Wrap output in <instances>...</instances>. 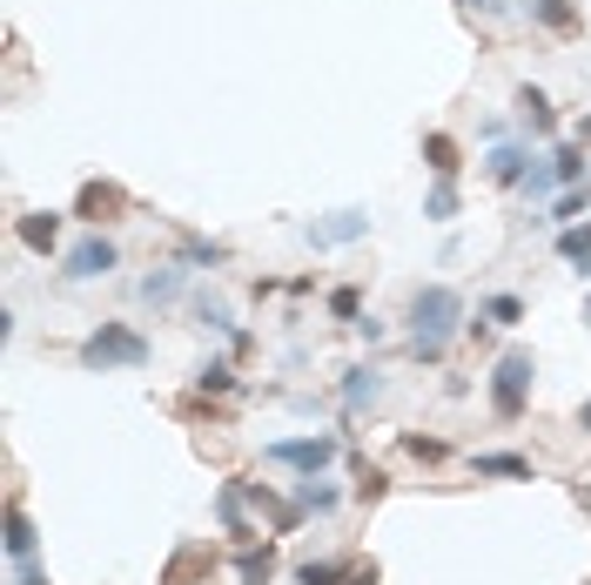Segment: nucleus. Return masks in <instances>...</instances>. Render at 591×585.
<instances>
[{
	"mask_svg": "<svg viewBox=\"0 0 591 585\" xmlns=\"http://www.w3.org/2000/svg\"><path fill=\"white\" fill-rule=\"evenodd\" d=\"M404 324H410V350H417V364H438L444 357V343L464 330V296L451 283H423L404 309Z\"/></svg>",
	"mask_w": 591,
	"mask_h": 585,
	"instance_id": "obj_1",
	"label": "nucleus"
},
{
	"mask_svg": "<svg viewBox=\"0 0 591 585\" xmlns=\"http://www.w3.org/2000/svg\"><path fill=\"white\" fill-rule=\"evenodd\" d=\"M531 383H538V357H531L525 343H510L504 357L491 364V411H497V424H518L525 417Z\"/></svg>",
	"mask_w": 591,
	"mask_h": 585,
	"instance_id": "obj_2",
	"label": "nucleus"
},
{
	"mask_svg": "<svg viewBox=\"0 0 591 585\" xmlns=\"http://www.w3.org/2000/svg\"><path fill=\"white\" fill-rule=\"evenodd\" d=\"M148 364V337L135 324H101L82 343V370H141Z\"/></svg>",
	"mask_w": 591,
	"mask_h": 585,
	"instance_id": "obj_3",
	"label": "nucleus"
},
{
	"mask_svg": "<svg viewBox=\"0 0 591 585\" xmlns=\"http://www.w3.org/2000/svg\"><path fill=\"white\" fill-rule=\"evenodd\" d=\"M262 458H269V464H290V472H303V478H317V472H330V464L343 458V444H336V431H309V438H275V444H262Z\"/></svg>",
	"mask_w": 591,
	"mask_h": 585,
	"instance_id": "obj_4",
	"label": "nucleus"
},
{
	"mask_svg": "<svg viewBox=\"0 0 591 585\" xmlns=\"http://www.w3.org/2000/svg\"><path fill=\"white\" fill-rule=\"evenodd\" d=\"M74 216H82L88 229L122 222V216H128V188H122V182H108V175H88L82 195H74Z\"/></svg>",
	"mask_w": 591,
	"mask_h": 585,
	"instance_id": "obj_5",
	"label": "nucleus"
},
{
	"mask_svg": "<svg viewBox=\"0 0 591 585\" xmlns=\"http://www.w3.org/2000/svg\"><path fill=\"white\" fill-rule=\"evenodd\" d=\"M61 263H67V277H74V283H95V277H108V269L122 263V249H114V243L101 236V229H88V236L74 243V249H67Z\"/></svg>",
	"mask_w": 591,
	"mask_h": 585,
	"instance_id": "obj_6",
	"label": "nucleus"
},
{
	"mask_svg": "<svg viewBox=\"0 0 591 585\" xmlns=\"http://www.w3.org/2000/svg\"><path fill=\"white\" fill-rule=\"evenodd\" d=\"M364 236H370V216L364 209H336V216L309 222V243H317V249H343V243H364Z\"/></svg>",
	"mask_w": 591,
	"mask_h": 585,
	"instance_id": "obj_7",
	"label": "nucleus"
},
{
	"mask_svg": "<svg viewBox=\"0 0 591 585\" xmlns=\"http://www.w3.org/2000/svg\"><path fill=\"white\" fill-rule=\"evenodd\" d=\"M531 162H538V155H531L525 142H491V155H484V175H491L497 188H518V182L531 175Z\"/></svg>",
	"mask_w": 591,
	"mask_h": 585,
	"instance_id": "obj_8",
	"label": "nucleus"
},
{
	"mask_svg": "<svg viewBox=\"0 0 591 585\" xmlns=\"http://www.w3.org/2000/svg\"><path fill=\"white\" fill-rule=\"evenodd\" d=\"M14 236H21V249H34V256H54V249H61V216L34 209V216L14 222Z\"/></svg>",
	"mask_w": 591,
	"mask_h": 585,
	"instance_id": "obj_9",
	"label": "nucleus"
},
{
	"mask_svg": "<svg viewBox=\"0 0 591 585\" xmlns=\"http://www.w3.org/2000/svg\"><path fill=\"white\" fill-rule=\"evenodd\" d=\"M518 122H525V135H558V108H551V95L544 88H518Z\"/></svg>",
	"mask_w": 591,
	"mask_h": 585,
	"instance_id": "obj_10",
	"label": "nucleus"
},
{
	"mask_svg": "<svg viewBox=\"0 0 591 585\" xmlns=\"http://www.w3.org/2000/svg\"><path fill=\"white\" fill-rule=\"evenodd\" d=\"M377 398H383V370H377V364L343 370V411H370Z\"/></svg>",
	"mask_w": 591,
	"mask_h": 585,
	"instance_id": "obj_11",
	"label": "nucleus"
},
{
	"mask_svg": "<svg viewBox=\"0 0 591 585\" xmlns=\"http://www.w3.org/2000/svg\"><path fill=\"white\" fill-rule=\"evenodd\" d=\"M209 572H216V552H209V545H188V552H175V565L162 572V585H195Z\"/></svg>",
	"mask_w": 591,
	"mask_h": 585,
	"instance_id": "obj_12",
	"label": "nucleus"
},
{
	"mask_svg": "<svg viewBox=\"0 0 591 585\" xmlns=\"http://www.w3.org/2000/svg\"><path fill=\"white\" fill-rule=\"evenodd\" d=\"M34 545H41V538H34V519H27V504L14 498V504H8V559L27 565V559H34Z\"/></svg>",
	"mask_w": 591,
	"mask_h": 585,
	"instance_id": "obj_13",
	"label": "nucleus"
},
{
	"mask_svg": "<svg viewBox=\"0 0 591 585\" xmlns=\"http://www.w3.org/2000/svg\"><path fill=\"white\" fill-rule=\"evenodd\" d=\"M551 169H558V182H565V188L591 182V162H584V142H578V135H571V142H558V148H551Z\"/></svg>",
	"mask_w": 591,
	"mask_h": 585,
	"instance_id": "obj_14",
	"label": "nucleus"
},
{
	"mask_svg": "<svg viewBox=\"0 0 591 585\" xmlns=\"http://www.w3.org/2000/svg\"><path fill=\"white\" fill-rule=\"evenodd\" d=\"M243 498H249L243 485H222V491H216V519H222V532H229V538H256V532H249V519H243Z\"/></svg>",
	"mask_w": 591,
	"mask_h": 585,
	"instance_id": "obj_15",
	"label": "nucleus"
},
{
	"mask_svg": "<svg viewBox=\"0 0 591 585\" xmlns=\"http://www.w3.org/2000/svg\"><path fill=\"white\" fill-rule=\"evenodd\" d=\"M531 21L544 34H578V0H531Z\"/></svg>",
	"mask_w": 591,
	"mask_h": 585,
	"instance_id": "obj_16",
	"label": "nucleus"
},
{
	"mask_svg": "<svg viewBox=\"0 0 591 585\" xmlns=\"http://www.w3.org/2000/svg\"><path fill=\"white\" fill-rule=\"evenodd\" d=\"M235 578H243V585H269V578H275V545H269V538L249 545V552L235 559Z\"/></svg>",
	"mask_w": 591,
	"mask_h": 585,
	"instance_id": "obj_17",
	"label": "nucleus"
},
{
	"mask_svg": "<svg viewBox=\"0 0 591 585\" xmlns=\"http://www.w3.org/2000/svg\"><path fill=\"white\" fill-rule=\"evenodd\" d=\"M558 256L578 269V277H591V222H571V229H558Z\"/></svg>",
	"mask_w": 591,
	"mask_h": 585,
	"instance_id": "obj_18",
	"label": "nucleus"
},
{
	"mask_svg": "<svg viewBox=\"0 0 591 585\" xmlns=\"http://www.w3.org/2000/svg\"><path fill=\"white\" fill-rule=\"evenodd\" d=\"M478 478H525L531 485L538 472H531V458H518V451H484L478 458Z\"/></svg>",
	"mask_w": 591,
	"mask_h": 585,
	"instance_id": "obj_19",
	"label": "nucleus"
},
{
	"mask_svg": "<svg viewBox=\"0 0 591 585\" xmlns=\"http://www.w3.org/2000/svg\"><path fill=\"white\" fill-rule=\"evenodd\" d=\"M182 283H188V263H175V269H155V277H141V296L162 309V303H175L182 296Z\"/></svg>",
	"mask_w": 591,
	"mask_h": 585,
	"instance_id": "obj_20",
	"label": "nucleus"
},
{
	"mask_svg": "<svg viewBox=\"0 0 591 585\" xmlns=\"http://www.w3.org/2000/svg\"><path fill=\"white\" fill-rule=\"evenodd\" d=\"M423 162H430V175H457L464 169V148L451 135H423Z\"/></svg>",
	"mask_w": 591,
	"mask_h": 585,
	"instance_id": "obj_21",
	"label": "nucleus"
},
{
	"mask_svg": "<svg viewBox=\"0 0 591 585\" xmlns=\"http://www.w3.org/2000/svg\"><path fill=\"white\" fill-rule=\"evenodd\" d=\"M457 209H464V203H457V175H438V188L423 195V216H430V222H457Z\"/></svg>",
	"mask_w": 591,
	"mask_h": 585,
	"instance_id": "obj_22",
	"label": "nucleus"
},
{
	"mask_svg": "<svg viewBox=\"0 0 591 585\" xmlns=\"http://www.w3.org/2000/svg\"><path fill=\"white\" fill-rule=\"evenodd\" d=\"M584 209H591V182H584V188H558V195H551V216H544V222L571 229V222H578Z\"/></svg>",
	"mask_w": 591,
	"mask_h": 585,
	"instance_id": "obj_23",
	"label": "nucleus"
},
{
	"mask_svg": "<svg viewBox=\"0 0 591 585\" xmlns=\"http://www.w3.org/2000/svg\"><path fill=\"white\" fill-rule=\"evenodd\" d=\"M182 263H188V269H222V263H229V249H222V243H209V236H182Z\"/></svg>",
	"mask_w": 591,
	"mask_h": 585,
	"instance_id": "obj_24",
	"label": "nucleus"
},
{
	"mask_svg": "<svg viewBox=\"0 0 591 585\" xmlns=\"http://www.w3.org/2000/svg\"><path fill=\"white\" fill-rule=\"evenodd\" d=\"M195 324H209V330H235V317H229V296H216V290H195Z\"/></svg>",
	"mask_w": 591,
	"mask_h": 585,
	"instance_id": "obj_25",
	"label": "nucleus"
},
{
	"mask_svg": "<svg viewBox=\"0 0 591 585\" xmlns=\"http://www.w3.org/2000/svg\"><path fill=\"white\" fill-rule=\"evenodd\" d=\"M296 504L323 519V512H336V485H323V472H317V478H303V485H296Z\"/></svg>",
	"mask_w": 591,
	"mask_h": 585,
	"instance_id": "obj_26",
	"label": "nucleus"
},
{
	"mask_svg": "<svg viewBox=\"0 0 591 585\" xmlns=\"http://www.w3.org/2000/svg\"><path fill=\"white\" fill-rule=\"evenodd\" d=\"M518 188L531 195V203H544V195H558L565 182H558V169H551V155H538V162H531V175H525Z\"/></svg>",
	"mask_w": 591,
	"mask_h": 585,
	"instance_id": "obj_27",
	"label": "nucleus"
},
{
	"mask_svg": "<svg viewBox=\"0 0 591 585\" xmlns=\"http://www.w3.org/2000/svg\"><path fill=\"white\" fill-rule=\"evenodd\" d=\"M330 317H336V324H364V290H357V283H336V290H330Z\"/></svg>",
	"mask_w": 591,
	"mask_h": 585,
	"instance_id": "obj_28",
	"label": "nucleus"
},
{
	"mask_svg": "<svg viewBox=\"0 0 591 585\" xmlns=\"http://www.w3.org/2000/svg\"><path fill=\"white\" fill-rule=\"evenodd\" d=\"M478 317H491L497 330H510V324H525V296H510V290H504V296H484Z\"/></svg>",
	"mask_w": 591,
	"mask_h": 585,
	"instance_id": "obj_29",
	"label": "nucleus"
},
{
	"mask_svg": "<svg viewBox=\"0 0 591 585\" xmlns=\"http://www.w3.org/2000/svg\"><path fill=\"white\" fill-rule=\"evenodd\" d=\"M195 383H202V398H229V390H235V370H229L222 357H209L202 370H195Z\"/></svg>",
	"mask_w": 591,
	"mask_h": 585,
	"instance_id": "obj_30",
	"label": "nucleus"
},
{
	"mask_svg": "<svg viewBox=\"0 0 591 585\" xmlns=\"http://www.w3.org/2000/svg\"><path fill=\"white\" fill-rule=\"evenodd\" d=\"M383 491H390V472H377V464H364V458H357V498H364V504H377Z\"/></svg>",
	"mask_w": 591,
	"mask_h": 585,
	"instance_id": "obj_31",
	"label": "nucleus"
},
{
	"mask_svg": "<svg viewBox=\"0 0 591 585\" xmlns=\"http://www.w3.org/2000/svg\"><path fill=\"white\" fill-rule=\"evenodd\" d=\"M343 578H349V572H343V565H330V559H323V565H317V559L296 565V585H343Z\"/></svg>",
	"mask_w": 591,
	"mask_h": 585,
	"instance_id": "obj_32",
	"label": "nucleus"
},
{
	"mask_svg": "<svg viewBox=\"0 0 591 585\" xmlns=\"http://www.w3.org/2000/svg\"><path fill=\"white\" fill-rule=\"evenodd\" d=\"M397 444H404V451H410V458H423V464H438V458H444V451H451V444H444V438H417V431H404V438H397Z\"/></svg>",
	"mask_w": 591,
	"mask_h": 585,
	"instance_id": "obj_33",
	"label": "nucleus"
},
{
	"mask_svg": "<svg viewBox=\"0 0 591 585\" xmlns=\"http://www.w3.org/2000/svg\"><path fill=\"white\" fill-rule=\"evenodd\" d=\"M14 585H54V578H48V572H34V559H27V565H14Z\"/></svg>",
	"mask_w": 591,
	"mask_h": 585,
	"instance_id": "obj_34",
	"label": "nucleus"
},
{
	"mask_svg": "<svg viewBox=\"0 0 591 585\" xmlns=\"http://www.w3.org/2000/svg\"><path fill=\"white\" fill-rule=\"evenodd\" d=\"M464 8H470V14H484V21H491V14H504V0H464Z\"/></svg>",
	"mask_w": 591,
	"mask_h": 585,
	"instance_id": "obj_35",
	"label": "nucleus"
},
{
	"mask_svg": "<svg viewBox=\"0 0 591 585\" xmlns=\"http://www.w3.org/2000/svg\"><path fill=\"white\" fill-rule=\"evenodd\" d=\"M343 585H377V565H357V572H349Z\"/></svg>",
	"mask_w": 591,
	"mask_h": 585,
	"instance_id": "obj_36",
	"label": "nucleus"
},
{
	"mask_svg": "<svg viewBox=\"0 0 591 585\" xmlns=\"http://www.w3.org/2000/svg\"><path fill=\"white\" fill-rule=\"evenodd\" d=\"M571 135H578V142L591 148V114H578V129H571Z\"/></svg>",
	"mask_w": 591,
	"mask_h": 585,
	"instance_id": "obj_37",
	"label": "nucleus"
},
{
	"mask_svg": "<svg viewBox=\"0 0 591 585\" xmlns=\"http://www.w3.org/2000/svg\"><path fill=\"white\" fill-rule=\"evenodd\" d=\"M578 431H591V398H584V404H578Z\"/></svg>",
	"mask_w": 591,
	"mask_h": 585,
	"instance_id": "obj_38",
	"label": "nucleus"
},
{
	"mask_svg": "<svg viewBox=\"0 0 591 585\" xmlns=\"http://www.w3.org/2000/svg\"><path fill=\"white\" fill-rule=\"evenodd\" d=\"M578 324H584V330H591V290H584V303H578Z\"/></svg>",
	"mask_w": 591,
	"mask_h": 585,
	"instance_id": "obj_39",
	"label": "nucleus"
}]
</instances>
